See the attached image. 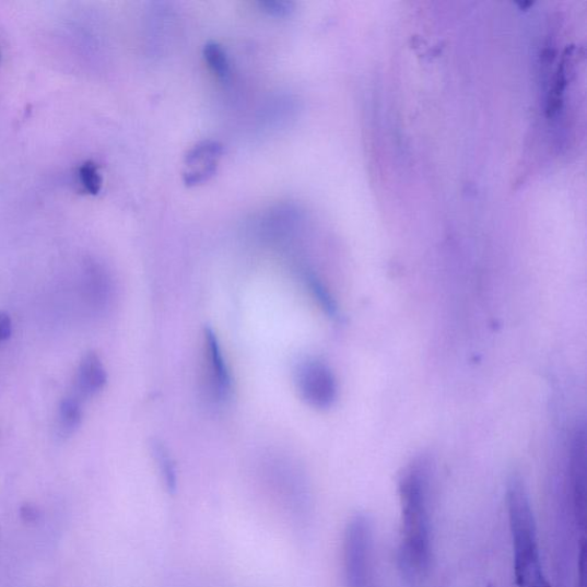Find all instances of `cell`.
Instances as JSON below:
<instances>
[{
	"mask_svg": "<svg viewBox=\"0 0 587 587\" xmlns=\"http://www.w3.org/2000/svg\"><path fill=\"white\" fill-rule=\"evenodd\" d=\"M203 373L208 398L216 404L224 403L231 394L232 383L227 365L216 334L207 327L203 334Z\"/></svg>",
	"mask_w": 587,
	"mask_h": 587,
	"instance_id": "obj_5",
	"label": "cell"
},
{
	"mask_svg": "<svg viewBox=\"0 0 587 587\" xmlns=\"http://www.w3.org/2000/svg\"><path fill=\"white\" fill-rule=\"evenodd\" d=\"M307 281L315 297L322 305V308L328 314L334 315L337 310V308L334 307V302L332 297L328 295V293L326 292L324 286L319 283V281L314 275H307Z\"/></svg>",
	"mask_w": 587,
	"mask_h": 587,
	"instance_id": "obj_12",
	"label": "cell"
},
{
	"mask_svg": "<svg viewBox=\"0 0 587 587\" xmlns=\"http://www.w3.org/2000/svg\"><path fill=\"white\" fill-rule=\"evenodd\" d=\"M223 152V148L215 142H206L197 148H195L189 155L186 157L187 164H190V166H193V164H197L198 162L200 164V169L185 175L186 184H198L202 183L203 180H207L210 176H213L216 171V162L215 157L218 159Z\"/></svg>",
	"mask_w": 587,
	"mask_h": 587,
	"instance_id": "obj_6",
	"label": "cell"
},
{
	"mask_svg": "<svg viewBox=\"0 0 587 587\" xmlns=\"http://www.w3.org/2000/svg\"><path fill=\"white\" fill-rule=\"evenodd\" d=\"M401 502L399 567L406 578L420 583L432 561V466L426 457L412 460L398 484Z\"/></svg>",
	"mask_w": 587,
	"mask_h": 587,
	"instance_id": "obj_1",
	"label": "cell"
},
{
	"mask_svg": "<svg viewBox=\"0 0 587 587\" xmlns=\"http://www.w3.org/2000/svg\"><path fill=\"white\" fill-rule=\"evenodd\" d=\"M152 453L164 485L169 492H175L177 489V471L168 449L160 441H153Z\"/></svg>",
	"mask_w": 587,
	"mask_h": 587,
	"instance_id": "obj_8",
	"label": "cell"
},
{
	"mask_svg": "<svg viewBox=\"0 0 587 587\" xmlns=\"http://www.w3.org/2000/svg\"><path fill=\"white\" fill-rule=\"evenodd\" d=\"M258 5L273 16H286L293 12V4L290 2H262Z\"/></svg>",
	"mask_w": 587,
	"mask_h": 587,
	"instance_id": "obj_13",
	"label": "cell"
},
{
	"mask_svg": "<svg viewBox=\"0 0 587 587\" xmlns=\"http://www.w3.org/2000/svg\"><path fill=\"white\" fill-rule=\"evenodd\" d=\"M514 574L518 587H548L533 509L525 481L513 476L506 489Z\"/></svg>",
	"mask_w": 587,
	"mask_h": 587,
	"instance_id": "obj_2",
	"label": "cell"
},
{
	"mask_svg": "<svg viewBox=\"0 0 587 587\" xmlns=\"http://www.w3.org/2000/svg\"><path fill=\"white\" fill-rule=\"evenodd\" d=\"M107 383V373L103 362L95 352L85 355L79 372V384L83 394L96 395L104 389Z\"/></svg>",
	"mask_w": 587,
	"mask_h": 587,
	"instance_id": "obj_7",
	"label": "cell"
},
{
	"mask_svg": "<svg viewBox=\"0 0 587 587\" xmlns=\"http://www.w3.org/2000/svg\"><path fill=\"white\" fill-rule=\"evenodd\" d=\"M296 386L303 401L315 409L331 408L338 396L334 373L317 360L305 361L298 365Z\"/></svg>",
	"mask_w": 587,
	"mask_h": 587,
	"instance_id": "obj_4",
	"label": "cell"
},
{
	"mask_svg": "<svg viewBox=\"0 0 587 587\" xmlns=\"http://www.w3.org/2000/svg\"><path fill=\"white\" fill-rule=\"evenodd\" d=\"M79 176L81 184L84 186V189L89 195H99L103 186V178L95 162H84L80 167Z\"/></svg>",
	"mask_w": 587,
	"mask_h": 587,
	"instance_id": "obj_11",
	"label": "cell"
},
{
	"mask_svg": "<svg viewBox=\"0 0 587 587\" xmlns=\"http://www.w3.org/2000/svg\"><path fill=\"white\" fill-rule=\"evenodd\" d=\"M203 58L213 73L219 79L227 81L231 75V68L227 56L222 46L215 42L206 44L203 48Z\"/></svg>",
	"mask_w": 587,
	"mask_h": 587,
	"instance_id": "obj_10",
	"label": "cell"
},
{
	"mask_svg": "<svg viewBox=\"0 0 587 587\" xmlns=\"http://www.w3.org/2000/svg\"><path fill=\"white\" fill-rule=\"evenodd\" d=\"M82 409L74 398L63 399L59 410V426L63 435H72L81 426Z\"/></svg>",
	"mask_w": 587,
	"mask_h": 587,
	"instance_id": "obj_9",
	"label": "cell"
},
{
	"mask_svg": "<svg viewBox=\"0 0 587 587\" xmlns=\"http://www.w3.org/2000/svg\"><path fill=\"white\" fill-rule=\"evenodd\" d=\"M12 336V319L9 314L0 312V343L8 341Z\"/></svg>",
	"mask_w": 587,
	"mask_h": 587,
	"instance_id": "obj_14",
	"label": "cell"
},
{
	"mask_svg": "<svg viewBox=\"0 0 587 587\" xmlns=\"http://www.w3.org/2000/svg\"><path fill=\"white\" fill-rule=\"evenodd\" d=\"M373 526L366 515L352 518L344 532L345 587H375Z\"/></svg>",
	"mask_w": 587,
	"mask_h": 587,
	"instance_id": "obj_3",
	"label": "cell"
}]
</instances>
